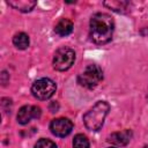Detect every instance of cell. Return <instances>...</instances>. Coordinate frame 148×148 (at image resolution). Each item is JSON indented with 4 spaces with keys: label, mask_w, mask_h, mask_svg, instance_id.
Listing matches in <instances>:
<instances>
[{
    "label": "cell",
    "mask_w": 148,
    "mask_h": 148,
    "mask_svg": "<svg viewBox=\"0 0 148 148\" xmlns=\"http://www.w3.org/2000/svg\"><path fill=\"white\" fill-rule=\"evenodd\" d=\"M114 30L113 18L104 13H97L90 18V38L95 44L102 45L111 40Z\"/></svg>",
    "instance_id": "cell-1"
},
{
    "label": "cell",
    "mask_w": 148,
    "mask_h": 148,
    "mask_svg": "<svg viewBox=\"0 0 148 148\" xmlns=\"http://www.w3.org/2000/svg\"><path fill=\"white\" fill-rule=\"evenodd\" d=\"M110 105L105 101L97 102L87 113L83 116V123L89 131H98L104 123L106 114L109 113Z\"/></svg>",
    "instance_id": "cell-2"
},
{
    "label": "cell",
    "mask_w": 148,
    "mask_h": 148,
    "mask_svg": "<svg viewBox=\"0 0 148 148\" xmlns=\"http://www.w3.org/2000/svg\"><path fill=\"white\" fill-rule=\"evenodd\" d=\"M103 80V72L97 65H88L81 74L77 76V82L80 86L92 89Z\"/></svg>",
    "instance_id": "cell-3"
},
{
    "label": "cell",
    "mask_w": 148,
    "mask_h": 148,
    "mask_svg": "<svg viewBox=\"0 0 148 148\" xmlns=\"http://www.w3.org/2000/svg\"><path fill=\"white\" fill-rule=\"evenodd\" d=\"M56 89H57V86L54 81H52L49 77H42L39 80H36L32 83L31 92L37 99L46 101L53 96V94L56 92Z\"/></svg>",
    "instance_id": "cell-4"
},
{
    "label": "cell",
    "mask_w": 148,
    "mask_h": 148,
    "mask_svg": "<svg viewBox=\"0 0 148 148\" xmlns=\"http://www.w3.org/2000/svg\"><path fill=\"white\" fill-rule=\"evenodd\" d=\"M74 60H75V52L67 46H62L58 49L53 56V67L57 71L64 72L72 67Z\"/></svg>",
    "instance_id": "cell-5"
},
{
    "label": "cell",
    "mask_w": 148,
    "mask_h": 148,
    "mask_svg": "<svg viewBox=\"0 0 148 148\" xmlns=\"http://www.w3.org/2000/svg\"><path fill=\"white\" fill-rule=\"evenodd\" d=\"M50 130L53 135L59 138H65L72 132L73 123L68 118H57L51 121Z\"/></svg>",
    "instance_id": "cell-6"
},
{
    "label": "cell",
    "mask_w": 148,
    "mask_h": 148,
    "mask_svg": "<svg viewBox=\"0 0 148 148\" xmlns=\"http://www.w3.org/2000/svg\"><path fill=\"white\" fill-rule=\"evenodd\" d=\"M40 117V108L34 105H24L18 110L17 113V121L22 125L28 124L31 119H36Z\"/></svg>",
    "instance_id": "cell-7"
},
{
    "label": "cell",
    "mask_w": 148,
    "mask_h": 148,
    "mask_svg": "<svg viewBox=\"0 0 148 148\" xmlns=\"http://www.w3.org/2000/svg\"><path fill=\"white\" fill-rule=\"evenodd\" d=\"M132 138V132L130 130H124L121 132H114L109 136V142L116 146H126Z\"/></svg>",
    "instance_id": "cell-8"
},
{
    "label": "cell",
    "mask_w": 148,
    "mask_h": 148,
    "mask_svg": "<svg viewBox=\"0 0 148 148\" xmlns=\"http://www.w3.org/2000/svg\"><path fill=\"white\" fill-rule=\"evenodd\" d=\"M73 31V22L68 18H60L54 27V32L61 37L69 35Z\"/></svg>",
    "instance_id": "cell-9"
},
{
    "label": "cell",
    "mask_w": 148,
    "mask_h": 148,
    "mask_svg": "<svg viewBox=\"0 0 148 148\" xmlns=\"http://www.w3.org/2000/svg\"><path fill=\"white\" fill-rule=\"evenodd\" d=\"M7 3L13 8L23 13L30 12L36 6V1H31V0H13V1H7Z\"/></svg>",
    "instance_id": "cell-10"
},
{
    "label": "cell",
    "mask_w": 148,
    "mask_h": 148,
    "mask_svg": "<svg viewBox=\"0 0 148 148\" xmlns=\"http://www.w3.org/2000/svg\"><path fill=\"white\" fill-rule=\"evenodd\" d=\"M13 44L20 49V50H25L29 46V37L24 32H18L13 37Z\"/></svg>",
    "instance_id": "cell-11"
},
{
    "label": "cell",
    "mask_w": 148,
    "mask_h": 148,
    "mask_svg": "<svg viewBox=\"0 0 148 148\" xmlns=\"http://www.w3.org/2000/svg\"><path fill=\"white\" fill-rule=\"evenodd\" d=\"M104 6L109 7L110 9L114 10V12H118V13H125L127 6H128V2L126 1H105L104 2Z\"/></svg>",
    "instance_id": "cell-12"
},
{
    "label": "cell",
    "mask_w": 148,
    "mask_h": 148,
    "mask_svg": "<svg viewBox=\"0 0 148 148\" xmlns=\"http://www.w3.org/2000/svg\"><path fill=\"white\" fill-rule=\"evenodd\" d=\"M73 148H89V140L83 134H76L73 139Z\"/></svg>",
    "instance_id": "cell-13"
},
{
    "label": "cell",
    "mask_w": 148,
    "mask_h": 148,
    "mask_svg": "<svg viewBox=\"0 0 148 148\" xmlns=\"http://www.w3.org/2000/svg\"><path fill=\"white\" fill-rule=\"evenodd\" d=\"M35 148H58L57 145L49 139H40L35 145Z\"/></svg>",
    "instance_id": "cell-14"
},
{
    "label": "cell",
    "mask_w": 148,
    "mask_h": 148,
    "mask_svg": "<svg viewBox=\"0 0 148 148\" xmlns=\"http://www.w3.org/2000/svg\"><path fill=\"white\" fill-rule=\"evenodd\" d=\"M109 148H116V147H109Z\"/></svg>",
    "instance_id": "cell-15"
},
{
    "label": "cell",
    "mask_w": 148,
    "mask_h": 148,
    "mask_svg": "<svg viewBox=\"0 0 148 148\" xmlns=\"http://www.w3.org/2000/svg\"><path fill=\"white\" fill-rule=\"evenodd\" d=\"M147 98H148V94H147Z\"/></svg>",
    "instance_id": "cell-16"
}]
</instances>
